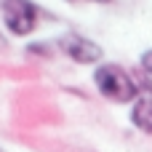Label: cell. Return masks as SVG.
Returning <instances> with one entry per match:
<instances>
[{"instance_id":"obj_1","label":"cell","mask_w":152,"mask_h":152,"mask_svg":"<svg viewBox=\"0 0 152 152\" xmlns=\"http://www.w3.org/2000/svg\"><path fill=\"white\" fill-rule=\"evenodd\" d=\"M94 80H96V88L102 96H107L110 102H131L136 96V83L131 80V75L115 64H102L96 72H94Z\"/></svg>"},{"instance_id":"obj_2","label":"cell","mask_w":152,"mask_h":152,"mask_svg":"<svg viewBox=\"0 0 152 152\" xmlns=\"http://www.w3.org/2000/svg\"><path fill=\"white\" fill-rule=\"evenodd\" d=\"M0 16L13 35H29L37 24V8L29 0H0Z\"/></svg>"},{"instance_id":"obj_3","label":"cell","mask_w":152,"mask_h":152,"mask_svg":"<svg viewBox=\"0 0 152 152\" xmlns=\"http://www.w3.org/2000/svg\"><path fill=\"white\" fill-rule=\"evenodd\" d=\"M61 51L72 61H80V64H94V61L102 59V45H96L94 40L77 37V35H67L61 40Z\"/></svg>"},{"instance_id":"obj_4","label":"cell","mask_w":152,"mask_h":152,"mask_svg":"<svg viewBox=\"0 0 152 152\" xmlns=\"http://www.w3.org/2000/svg\"><path fill=\"white\" fill-rule=\"evenodd\" d=\"M131 120H134V126H136L139 131L152 134V96H142V99L134 104Z\"/></svg>"},{"instance_id":"obj_5","label":"cell","mask_w":152,"mask_h":152,"mask_svg":"<svg viewBox=\"0 0 152 152\" xmlns=\"http://www.w3.org/2000/svg\"><path fill=\"white\" fill-rule=\"evenodd\" d=\"M142 69H144L147 75H152V51H144V53H142Z\"/></svg>"},{"instance_id":"obj_6","label":"cell","mask_w":152,"mask_h":152,"mask_svg":"<svg viewBox=\"0 0 152 152\" xmlns=\"http://www.w3.org/2000/svg\"><path fill=\"white\" fill-rule=\"evenodd\" d=\"M67 3H77V0H67ZM91 3H112V0H91Z\"/></svg>"}]
</instances>
